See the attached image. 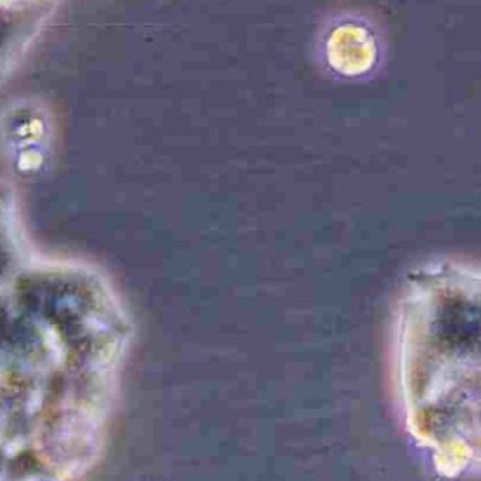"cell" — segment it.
Returning a JSON list of instances; mask_svg holds the SVG:
<instances>
[{"mask_svg": "<svg viewBox=\"0 0 481 481\" xmlns=\"http://www.w3.org/2000/svg\"><path fill=\"white\" fill-rule=\"evenodd\" d=\"M394 343L409 432L444 474L481 466V266L439 260L411 271Z\"/></svg>", "mask_w": 481, "mask_h": 481, "instance_id": "cell-1", "label": "cell"}, {"mask_svg": "<svg viewBox=\"0 0 481 481\" xmlns=\"http://www.w3.org/2000/svg\"><path fill=\"white\" fill-rule=\"evenodd\" d=\"M329 41L332 67L343 74H360L369 70L375 58L374 41L364 28L353 26L337 28Z\"/></svg>", "mask_w": 481, "mask_h": 481, "instance_id": "cell-2", "label": "cell"}]
</instances>
